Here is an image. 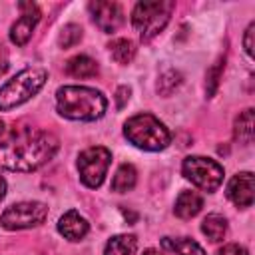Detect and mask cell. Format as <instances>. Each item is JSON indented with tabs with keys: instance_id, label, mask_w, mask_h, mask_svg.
<instances>
[{
	"instance_id": "cell-1",
	"label": "cell",
	"mask_w": 255,
	"mask_h": 255,
	"mask_svg": "<svg viewBox=\"0 0 255 255\" xmlns=\"http://www.w3.org/2000/svg\"><path fill=\"white\" fill-rule=\"evenodd\" d=\"M58 137L44 129H24L0 143V167L10 171H36L58 151Z\"/></svg>"
},
{
	"instance_id": "cell-2",
	"label": "cell",
	"mask_w": 255,
	"mask_h": 255,
	"mask_svg": "<svg viewBox=\"0 0 255 255\" xmlns=\"http://www.w3.org/2000/svg\"><path fill=\"white\" fill-rule=\"evenodd\" d=\"M108 108L106 96L88 86H62L56 92V110L60 116L76 122H94Z\"/></svg>"
},
{
	"instance_id": "cell-3",
	"label": "cell",
	"mask_w": 255,
	"mask_h": 255,
	"mask_svg": "<svg viewBox=\"0 0 255 255\" xmlns=\"http://www.w3.org/2000/svg\"><path fill=\"white\" fill-rule=\"evenodd\" d=\"M124 135L129 143L145 151H161L171 143L169 129L151 114L131 116L124 124Z\"/></svg>"
},
{
	"instance_id": "cell-4",
	"label": "cell",
	"mask_w": 255,
	"mask_h": 255,
	"mask_svg": "<svg viewBox=\"0 0 255 255\" xmlns=\"http://www.w3.org/2000/svg\"><path fill=\"white\" fill-rule=\"evenodd\" d=\"M46 78H48V72L38 66L24 68L22 72H18L0 88V110L8 112L28 102L32 96H36L42 90V86L46 84Z\"/></svg>"
},
{
	"instance_id": "cell-5",
	"label": "cell",
	"mask_w": 255,
	"mask_h": 255,
	"mask_svg": "<svg viewBox=\"0 0 255 255\" xmlns=\"http://www.w3.org/2000/svg\"><path fill=\"white\" fill-rule=\"evenodd\" d=\"M175 2L171 0H153V2H137L131 12V24L139 32L143 42L155 38L169 22Z\"/></svg>"
},
{
	"instance_id": "cell-6",
	"label": "cell",
	"mask_w": 255,
	"mask_h": 255,
	"mask_svg": "<svg viewBox=\"0 0 255 255\" xmlns=\"http://www.w3.org/2000/svg\"><path fill=\"white\" fill-rule=\"evenodd\" d=\"M181 173L195 187H199L207 193H213L223 181V167L215 159H209L203 155L185 157L181 163Z\"/></svg>"
},
{
	"instance_id": "cell-7",
	"label": "cell",
	"mask_w": 255,
	"mask_h": 255,
	"mask_svg": "<svg viewBox=\"0 0 255 255\" xmlns=\"http://www.w3.org/2000/svg\"><path fill=\"white\" fill-rule=\"evenodd\" d=\"M110 163H112L110 149H106L102 145H94V147L84 149L78 155V173H80L82 183L90 189L100 187L106 179Z\"/></svg>"
},
{
	"instance_id": "cell-8",
	"label": "cell",
	"mask_w": 255,
	"mask_h": 255,
	"mask_svg": "<svg viewBox=\"0 0 255 255\" xmlns=\"http://www.w3.org/2000/svg\"><path fill=\"white\" fill-rule=\"evenodd\" d=\"M48 217V207L40 201H20L10 207H6L0 215V225L8 231H18V229H30L38 227L46 221Z\"/></svg>"
},
{
	"instance_id": "cell-9",
	"label": "cell",
	"mask_w": 255,
	"mask_h": 255,
	"mask_svg": "<svg viewBox=\"0 0 255 255\" xmlns=\"http://www.w3.org/2000/svg\"><path fill=\"white\" fill-rule=\"evenodd\" d=\"M88 10H90L92 20L96 22V26L106 34L116 32L124 24V10L118 2L94 0V2L88 4Z\"/></svg>"
},
{
	"instance_id": "cell-10",
	"label": "cell",
	"mask_w": 255,
	"mask_h": 255,
	"mask_svg": "<svg viewBox=\"0 0 255 255\" xmlns=\"http://www.w3.org/2000/svg\"><path fill=\"white\" fill-rule=\"evenodd\" d=\"M18 8L22 10V14H20V18H18V20L12 24V28H10V40H12L16 46H24V44L30 40V36H32V32H34L36 24L40 22V10H38V6L32 4V2H20Z\"/></svg>"
},
{
	"instance_id": "cell-11",
	"label": "cell",
	"mask_w": 255,
	"mask_h": 255,
	"mask_svg": "<svg viewBox=\"0 0 255 255\" xmlns=\"http://www.w3.org/2000/svg\"><path fill=\"white\" fill-rule=\"evenodd\" d=\"M227 197L241 209L251 207L255 199V183L251 171H241L233 175L227 183Z\"/></svg>"
},
{
	"instance_id": "cell-12",
	"label": "cell",
	"mask_w": 255,
	"mask_h": 255,
	"mask_svg": "<svg viewBox=\"0 0 255 255\" xmlns=\"http://www.w3.org/2000/svg\"><path fill=\"white\" fill-rule=\"evenodd\" d=\"M58 231L60 235H64L70 241H80L86 237V233L90 231V223L86 221V217H82L76 209L66 211L60 221H58Z\"/></svg>"
},
{
	"instance_id": "cell-13",
	"label": "cell",
	"mask_w": 255,
	"mask_h": 255,
	"mask_svg": "<svg viewBox=\"0 0 255 255\" xmlns=\"http://www.w3.org/2000/svg\"><path fill=\"white\" fill-rule=\"evenodd\" d=\"M203 207V197L197 191H181L175 199V215L181 219H191L195 217Z\"/></svg>"
},
{
	"instance_id": "cell-14",
	"label": "cell",
	"mask_w": 255,
	"mask_h": 255,
	"mask_svg": "<svg viewBox=\"0 0 255 255\" xmlns=\"http://www.w3.org/2000/svg\"><path fill=\"white\" fill-rule=\"evenodd\" d=\"M66 74L72 76V78H94L100 68H98V62L86 54H80V56H74L66 62L64 66Z\"/></svg>"
},
{
	"instance_id": "cell-15",
	"label": "cell",
	"mask_w": 255,
	"mask_h": 255,
	"mask_svg": "<svg viewBox=\"0 0 255 255\" xmlns=\"http://www.w3.org/2000/svg\"><path fill=\"white\" fill-rule=\"evenodd\" d=\"M161 247L165 251H169L171 255H205L203 247L193 241V239H187V237H163L161 239Z\"/></svg>"
},
{
	"instance_id": "cell-16",
	"label": "cell",
	"mask_w": 255,
	"mask_h": 255,
	"mask_svg": "<svg viewBox=\"0 0 255 255\" xmlns=\"http://www.w3.org/2000/svg\"><path fill=\"white\" fill-rule=\"evenodd\" d=\"M201 233H203L209 241H213V243L223 241L225 235H227V219H225L223 215H219V213L207 215V217L203 219V223H201Z\"/></svg>"
},
{
	"instance_id": "cell-17",
	"label": "cell",
	"mask_w": 255,
	"mask_h": 255,
	"mask_svg": "<svg viewBox=\"0 0 255 255\" xmlns=\"http://www.w3.org/2000/svg\"><path fill=\"white\" fill-rule=\"evenodd\" d=\"M135 181H137V171L131 163H122L112 179V189L118 191V193H126V191H131L135 187Z\"/></svg>"
},
{
	"instance_id": "cell-18",
	"label": "cell",
	"mask_w": 255,
	"mask_h": 255,
	"mask_svg": "<svg viewBox=\"0 0 255 255\" xmlns=\"http://www.w3.org/2000/svg\"><path fill=\"white\" fill-rule=\"evenodd\" d=\"M137 249V239L133 235L122 233V235H114L104 249V255H133Z\"/></svg>"
},
{
	"instance_id": "cell-19",
	"label": "cell",
	"mask_w": 255,
	"mask_h": 255,
	"mask_svg": "<svg viewBox=\"0 0 255 255\" xmlns=\"http://www.w3.org/2000/svg\"><path fill=\"white\" fill-rule=\"evenodd\" d=\"M233 137L239 143H251V139H253V110L251 108L243 110L237 116L235 128H233Z\"/></svg>"
},
{
	"instance_id": "cell-20",
	"label": "cell",
	"mask_w": 255,
	"mask_h": 255,
	"mask_svg": "<svg viewBox=\"0 0 255 255\" xmlns=\"http://www.w3.org/2000/svg\"><path fill=\"white\" fill-rule=\"evenodd\" d=\"M108 48H110L112 58L122 66L129 64L133 60V56H135V44L131 40H128V38H116V40L110 42Z\"/></svg>"
},
{
	"instance_id": "cell-21",
	"label": "cell",
	"mask_w": 255,
	"mask_h": 255,
	"mask_svg": "<svg viewBox=\"0 0 255 255\" xmlns=\"http://www.w3.org/2000/svg\"><path fill=\"white\" fill-rule=\"evenodd\" d=\"M181 82H183V76H181L177 70H167V72H163V74L159 76V80H157V94L169 96V94H173V92L181 86Z\"/></svg>"
},
{
	"instance_id": "cell-22",
	"label": "cell",
	"mask_w": 255,
	"mask_h": 255,
	"mask_svg": "<svg viewBox=\"0 0 255 255\" xmlns=\"http://www.w3.org/2000/svg\"><path fill=\"white\" fill-rule=\"evenodd\" d=\"M82 36H84L82 28L78 24H66L58 36V44H60V48H72L82 40Z\"/></svg>"
},
{
	"instance_id": "cell-23",
	"label": "cell",
	"mask_w": 255,
	"mask_h": 255,
	"mask_svg": "<svg viewBox=\"0 0 255 255\" xmlns=\"http://www.w3.org/2000/svg\"><path fill=\"white\" fill-rule=\"evenodd\" d=\"M221 66H223V62L219 60L209 72H207V96L211 98L213 96V92H215V88H217V82H219V70H221Z\"/></svg>"
},
{
	"instance_id": "cell-24",
	"label": "cell",
	"mask_w": 255,
	"mask_h": 255,
	"mask_svg": "<svg viewBox=\"0 0 255 255\" xmlns=\"http://www.w3.org/2000/svg\"><path fill=\"white\" fill-rule=\"evenodd\" d=\"M253 34H255V22H251L245 30V36H243V48L247 52L249 58H253Z\"/></svg>"
},
{
	"instance_id": "cell-25",
	"label": "cell",
	"mask_w": 255,
	"mask_h": 255,
	"mask_svg": "<svg viewBox=\"0 0 255 255\" xmlns=\"http://www.w3.org/2000/svg\"><path fill=\"white\" fill-rule=\"evenodd\" d=\"M215 255H249L245 247L237 245V243H229V245H223Z\"/></svg>"
},
{
	"instance_id": "cell-26",
	"label": "cell",
	"mask_w": 255,
	"mask_h": 255,
	"mask_svg": "<svg viewBox=\"0 0 255 255\" xmlns=\"http://www.w3.org/2000/svg\"><path fill=\"white\" fill-rule=\"evenodd\" d=\"M128 100H129V88L128 86H120L116 90V106H118V110H122L128 104Z\"/></svg>"
},
{
	"instance_id": "cell-27",
	"label": "cell",
	"mask_w": 255,
	"mask_h": 255,
	"mask_svg": "<svg viewBox=\"0 0 255 255\" xmlns=\"http://www.w3.org/2000/svg\"><path fill=\"white\" fill-rule=\"evenodd\" d=\"M4 195H6V181H4V177L0 175V201L4 199Z\"/></svg>"
},
{
	"instance_id": "cell-28",
	"label": "cell",
	"mask_w": 255,
	"mask_h": 255,
	"mask_svg": "<svg viewBox=\"0 0 255 255\" xmlns=\"http://www.w3.org/2000/svg\"><path fill=\"white\" fill-rule=\"evenodd\" d=\"M143 255H161V253H159L157 249H145V251H143Z\"/></svg>"
},
{
	"instance_id": "cell-29",
	"label": "cell",
	"mask_w": 255,
	"mask_h": 255,
	"mask_svg": "<svg viewBox=\"0 0 255 255\" xmlns=\"http://www.w3.org/2000/svg\"><path fill=\"white\" fill-rule=\"evenodd\" d=\"M2 133H4V124L0 122V135H2Z\"/></svg>"
}]
</instances>
